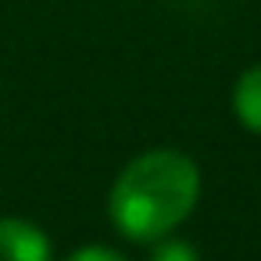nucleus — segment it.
<instances>
[{
    "label": "nucleus",
    "instance_id": "nucleus-5",
    "mask_svg": "<svg viewBox=\"0 0 261 261\" xmlns=\"http://www.w3.org/2000/svg\"><path fill=\"white\" fill-rule=\"evenodd\" d=\"M65 261H129V257L118 254V250H111V247H83V250H75Z\"/></svg>",
    "mask_w": 261,
    "mask_h": 261
},
{
    "label": "nucleus",
    "instance_id": "nucleus-4",
    "mask_svg": "<svg viewBox=\"0 0 261 261\" xmlns=\"http://www.w3.org/2000/svg\"><path fill=\"white\" fill-rule=\"evenodd\" d=\"M147 261H200V254H197V247H193V243L175 240V236L168 232V236L154 240V250H150V257H147Z\"/></svg>",
    "mask_w": 261,
    "mask_h": 261
},
{
    "label": "nucleus",
    "instance_id": "nucleus-2",
    "mask_svg": "<svg viewBox=\"0 0 261 261\" xmlns=\"http://www.w3.org/2000/svg\"><path fill=\"white\" fill-rule=\"evenodd\" d=\"M0 261H50L47 232L22 218H0Z\"/></svg>",
    "mask_w": 261,
    "mask_h": 261
},
{
    "label": "nucleus",
    "instance_id": "nucleus-1",
    "mask_svg": "<svg viewBox=\"0 0 261 261\" xmlns=\"http://www.w3.org/2000/svg\"><path fill=\"white\" fill-rule=\"evenodd\" d=\"M200 200V168L175 147L133 158L111 186L108 211L115 229L133 243H154L190 218Z\"/></svg>",
    "mask_w": 261,
    "mask_h": 261
},
{
    "label": "nucleus",
    "instance_id": "nucleus-3",
    "mask_svg": "<svg viewBox=\"0 0 261 261\" xmlns=\"http://www.w3.org/2000/svg\"><path fill=\"white\" fill-rule=\"evenodd\" d=\"M232 115L243 129L261 136V65L247 68L232 86Z\"/></svg>",
    "mask_w": 261,
    "mask_h": 261
}]
</instances>
